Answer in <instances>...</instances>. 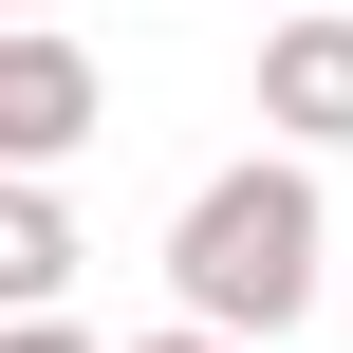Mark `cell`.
Listing matches in <instances>:
<instances>
[{"label": "cell", "instance_id": "cell-2", "mask_svg": "<svg viewBox=\"0 0 353 353\" xmlns=\"http://www.w3.org/2000/svg\"><path fill=\"white\" fill-rule=\"evenodd\" d=\"M93 130H112V74H93L56 19H19V37H0V186H56Z\"/></svg>", "mask_w": 353, "mask_h": 353}, {"label": "cell", "instance_id": "cell-5", "mask_svg": "<svg viewBox=\"0 0 353 353\" xmlns=\"http://www.w3.org/2000/svg\"><path fill=\"white\" fill-rule=\"evenodd\" d=\"M0 353H112V335H74V316H19V335H0Z\"/></svg>", "mask_w": 353, "mask_h": 353}, {"label": "cell", "instance_id": "cell-4", "mask_svg": "<svg viewBox=\"0 0 353 353\" xmlns=\"http://www.w3.org/2000/svg\"><path fill=\"white\" fill-rule=\"evenodd\" d=\"M56 298H74V205L56 186H0V335L56 316Z\"/></svg>", "mask_w": 353, "mask_h": 353}, {"label": "cell", "instance_id": "cell-1", "mask_svg": "<svg viewBox=\"0 0 353 353\" xmlns=\"http://www.w3.org/2000/svg\"><path fill=\"white\" fill-rule=\"evenodd\" d=\"M316 261H335V223H316V168H298V149L205 168L186 223H168V298H186V335H223V353L298 335V316H316Z\"/></svg>", "mask_w": 353, "mask_h": 353}, {"label": "cell", "instance_id": "cell-6", "mask_svg": "<svg viewBox=\"0 0 353 353\" xmlns=\"http://www.w3.org/2000/svg\"><path fill=\"white\" fill-rule=\"evenodd\" d=\"M130 353H223V335H186V316H168V335H130Z\"/></svg>", "mask_w": 353, "mask_h": 353}, {"label": "cell", "instance_id": "cell-3", "mask_svg": "<svg viewBox=\"0 0 353 353\" xmlns=\"http://www.w3.org/2000/svg\"><path fill=\"white\" fill-rule=\"evenodd\" d=\"M261 130L279 149H353V0L261 19Z\"/></svg>", "mask_w": 353, "mask_h": 353}, {"label": "cell", "instance_id": "cell-7", "mask_svg": "<svg viewBox=\"0 0 353 353\" xmlns=\"http://www.w3.org/2000/svg\"><path fill=\"white\" fill-rule=\"evenodd\" d=\"M19 19H56V0H0V37H19Z\"/></svg>", "mask_w": 353, "mask_h": 353}, {"label": "cell", "instance_id": "cell-8", "mask_svg": "<svg viewBox=\"0 0 353 353\" xmlns=\"http://www.w3.org/2000/svg\"><path fill=\"white\" fill-rule=\"evenodd\" d=\"M261 19H298V0H261Z\"/></svg>", "mask_w": 353, "mask_h": 353}]
</instances>
